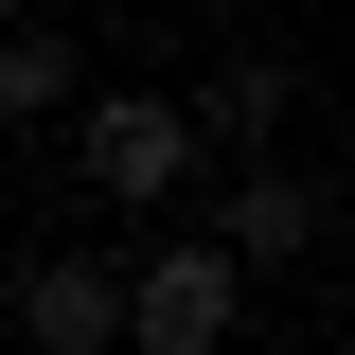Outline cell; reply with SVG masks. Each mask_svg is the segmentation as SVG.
Here are the masks:
<instances>
[{
    "mask_svg": "<svg viewBox=\"0 0 355 355\" xmlns=\"http://www.w3.org/2000/svg\"><path fill=\"white\" fill-rule=\"evenodd\" d=\"M53 125H71V160H89V196H107V214H178V196H196V160H214L178 89H71Z\"/></svg>",
    "mask_w": 355,
    "mask_h": 355,
    "instance_id": "1",
    "label": "cell"
},
{
    "mask_svg": "<svg viewBox=\"0 0 355 355\" xmlns=\"http://www.w3.org/2000/svg\"><path fill=\"white\" fill-rule=\"evenodd\" d=\"M0 320H18L36 355H107V338H125V266H107V249H36Z\"/></svg>",
    "mask_w": 355,
    "mask_h": 355,
    "instance_id": "4",
    "label": "cell"
},
{
    "mask_svg": "<svg viewBox=\"0 0 355 355\" xmlns=\"http://www.w3.org/2000/svg\"><path fill=\"white\" fill-rule=\"evenodd\" d=\"M320 231H338V196H320V160H284V142H231V196H214V249H231V266L266 284V266H302Z\"/></svg>",
    "mask_w": 355,
    "mask_h": 355,
    "instance_id": "3",
    "label": "cell"
},
{
    "mask_svg": "<svg viewBox=\"0 0 355 355\" xmlns=\"http://www.w3.org/2000/svg\"><path fill=\"white\" fill-rule=\"evenodd\" d=\"M178 107H196V142H214V160H231V142H284V125H302V71H284V53H249V36H231L214 71L178 89Z\"/></svg>",
    "mask_w": 355,
    "mask_h": 355,
    "instance_id": "5",
    "label": "cell"
},
{
    "mask_svg": "<svg viewBox=\"0 0 355 355\" xmlns=\"http://www.w3.org/2000/svg\"><path fill=\"white\" fill-rule=\"evenodd\" d=\"M231 320H249V266L214 231H142L125 249V355H214Z\"/></svg>",
    "mask_w": 355,
    "mask_h": 355,
    "instance_id": "2",
    "label": "cell"
},
{
    "mask_svg": "<svg viewBox=\"0 0 355 355\" xmlns=\"http://www.w3.org/2000/svg\"><path fill=\"white\" fill-rule=\"evenodd\" d=\"M71 89H89V53H71V18H36V0H18V18H0V125H53Z\"/></svg>",
    "mask_w": 355,
    "mask_h": 355,
    "instance_id": "6",
    "label": "cell"
}]
</instances>
